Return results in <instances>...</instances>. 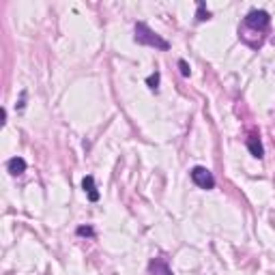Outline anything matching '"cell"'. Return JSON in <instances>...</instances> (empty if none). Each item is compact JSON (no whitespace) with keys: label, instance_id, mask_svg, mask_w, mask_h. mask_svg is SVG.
Listing matches in <instances>:
<instances>
[{"label":"cell","instance_id":"6da1fadb","mask_svg":"<svg viewBox=\"0 0 275 275\" xmlns=\"http://www.w3.org/2000/svg\"><path fill=\"white\" fill-rule=\"evenodd\" d=\"M134 41L138 45H148V48H155V50H161V52L170 50V43L166 41V39L159 37L155 30H150L144 22H138L134 26Z\"/></svg>","mask_w":275,"mask_h":275},{"label":"cell","instance_id":"7a4b0ae2","mask_svg":"<svg viewBox=\"0 0 275 275\" xmlns=\"http://www.w3.org/2000/svg\"><path fill=\"white\" fill-rule=\"evenodd\" d=\"M271 24V15L265 9H252L247 15L243 17V28H239V32L245 30H254V32H265Z\"/></svg>","mask_w":275,"mask_h":275},{"label":"cell","instance_id":"3957f363","mask_svg":"<svg viewBox=\"0 0 275 275\" xmlns=\"http://www.w3.org/2000/svg\"><path fill=\"white\" fill-rule=\"evenodd\" d=\"M192 181L194 185H198L200 189H213L215 187V176L208 168L205 166H196L192 168Z\"/></svg>","mask_w":275,"mask_h":275},{"label":"cell","instance_id":"277c9868","mask_svg":"<svg viewBox=\"0 0 275 275\" xmlns=\"http://www.w3.org/2000/svg\"><path fill=\"white\" fill-rule=\"evenodd\" d=\"M82 189L86 192V196H88L90 202H99L101 194L97 192V187H95V176H93V174H86V176L82 179Z\"/></svg>","mask_w":275,"mask_h":275},{"label":"cell","instance_id":"5b68a950","mask_svg":"<svg viewBox=\"0 0 275 275\" xmlns=\"http://www.w3.org/2000/svg\"><path fill=\"white\" fill-rule=\"evenodd\" d=\"M148 273L150 275H174L172 269L168 267V263L163 258H153L148 263Z\"/></svg>","mask_w":275,"mask_h":275},{"label":"cell","instance_id":"8992f818","mask_svg":"<svg viewBox=\"0 0 275 275\" xmlns=\"http://www.w3.org/2000/svg\"><path fill=\"white\" fill-rule=\"evenodd\" d=\"M6 170H9L11 176H19L26 172V159L22 157H11L9 161H6Z\"/></svg>","mask_w":275,"mask_h":275},{"label":"cell","instance_id":"52a82bcc","mask_svg":"<svg viewBox=\"0 0 275 275\" xmlns=\"http://www.w3.org/2000/svg\"><path fill=\"white\" fill-rule=\"evenodd\" d=\"M245 144H247L250 153L256 157V159H263V157H265V148H263V142H260L258 136H250V138L245 140Z\"/></svg>","mask_w":275,"mask_h":275},{"label":"cell","instance_id":"ba28073f","mask_svg":"<svg viewBox=\"0 0 275 275\" xmlns=\"http://www.w3.org/2000/svg\"><path fill=\"white\" fill-rule=\"evenodd\" d=\"M196 19H198V22H208V19H211V11L206 9V4L202 2H198V11H196Z\"/></svg>","mask_w":275,"mask_h":275},{"label":"cell","instance_id":"9c48e42d","mask_svg":"<svg viewBox=\"0 0 275 275\" xmlns=\"http://www.w3.org/2000/svg\"><path fill=\"white\" fill-rule=\"evenodd\" d=\"M159 80H161V73H159V71H155V73H150L146 77V86L153 90V93H157V90H159Z\"/></svg>","mask_w":275,"mask_h":275},{"label":"cell","instance_id":"30bf717a","mask_svg":"<svg viewBox=\"0 0 275 275\" xmlns=\"http://www.w3.org/2000/svg\"><path fill=\"white\" fill-rule=\"evenodd\" d=\"M75 234H77V237H90V239H93L95 237V228L93 226H77Z\"/></svg>","mask_w":275,"mask_h":275},{"label":"cell","instance_id":"8fae6325","mask_svg":"<svg viewBox=\"0 0 275 275\" xmlns=\"http://www.w3.org/2000/svg\"><path fill=\"white\" fill-rule=\"evenodd\" d=\"M179 69H181V75H183V77H189V75H192V69H189L187 61H183V58L179 61Z\"/></svg>","mask_w":275,"mask_h":275}]
</instances>
